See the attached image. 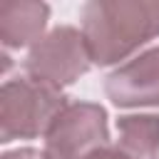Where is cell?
Returning a JSON list of instances; mask_svg holds the SVG:
<instances>
[{
    "instance_id": "cell-7",
    "label": "cell",
    "mask_w": 159,
    "mask_h": 159,
    "mask_svg": "<svg viewBox=\"0 0 159 159\" xmlns=\"http://www.w3.org/2000/svg\"><path fill=\"white\" fill-rule=\"evenodd\" d=\"M117 137V147L129 159H159V114L119 117Z\"/></svg>"
},
{
    "instance_id": "cell-3",
    "label": "cell",
    "mask_w": 159,
    "mask_h": 159,
    "mask_svg": "<svg viewBox=\"0 0 159 159\" xmlns=\"http://www.w3.org/2000/svg\"><path fill=\"white\" fill-rule=\"evenodd\" d=\"M89 67H92V57L84 35L72 25H60L50 30L37 45L30 47L25 57L27 77L52 84L57 89L77 82Z\"/></svg>"
},
{
    "instance_id": "cell-4",
    "label": "cell",
    "mask_w": 159,
    "mask_h": 159,
    "mask_svg": "<svg viewBox=\"0 0 159 159\" xmlns=\"http://www.w3.org/2000/svg\"><path fill=\"white\" fill-rule=\"evenodd\" d=\"M107 144V109L94 102H67L45 134L47 159H82Z\"/></svg>"
},
{
    "instance_id": "cell-8",
    "label": "cell",
    "mask_w": 159,
    "mask_h": 159,
    "mask_svg": "<svg viewBox=\"0 0 159 159\" xmlns=\"http://www.w3.org/2000/svg\"><path fill=\"white\" fill-rule=\"evenodd\" d=\"M82 159H129L119 147H112V144H107V147H99V149H94V152H89L87 157H82Z\"/></svg>"
},
{
    "instance_id": "cell-5",
    "label": "cell",
    "mask_w": 159,
    "mask_h": 159,
    "mask_svg": "<svg viewBox=\"0 0 159 159\" xmlns=\"http://www.w3.org/2000/svg\"><path fill=\"white\" fill-rule=\"evenodd\" d=\"M104 92L114 107H157L159 104V47H152L104 80Z\"/></svg>"
},
{
    "instance_id": "cell-1",
    "label": "cell",
    "mask_w": 159,
    "mask_h": 159,
    "mask_svg": "<svg viewBox=\"0 0 159 159\" xmlns=\"http://www.w3.org/2000/svg\"><path fill=\"white\" fill-rule=\"evenodd\" d=\"M82 35L92 65H114L159 35V0H89Z\"/></svg>"
},
{
    "instance_id": "cell-6",
    "label": "cell",
    "mask_w": 159,
    "mask_h": 159,
    "mask_svg": "<svg viewBox=\"0 0 159 159\" xmlns=\"http://www.w3.org/2000/svg\"><path fill=\"white\" fill-rule=\"evenodd\" d=\"M50 5L35 0H5L0 2V42L5 50H20L37 45L45 35Z\"/></svg>"
},
{
    "instance_id": "cell-2",
    "label": "cell",
    "mask_w": 159,
    "mask_h": 159,
    "mask_svg": "<svg viewBox=\"0 0 159 159\" xmlns=\"http://www.w3.org/2000/svg\"><path fill=\"white\" fill-rule=\"evenodd\" d=\"M65 107L67 97L52 84L32 77L7 80L0 89V142L7 144L47 134Z\"/></svg>"
},
{
    "instance_id": "cell-9",
    "label": "cell",
    "mask_w": 159,
    "mask_h": 159,
    "mask_svg": "<svg viewBox=\"0 0 159 159\" xmlns=\"http://www.w3.org/2000/svg\"><path fill=\"white\" fill-rule=\"evenodd\" d=\"M0 159H47V154L40 152V149H32V147H22V149L5 152Z\"/></svg>"
}]
</instances>
